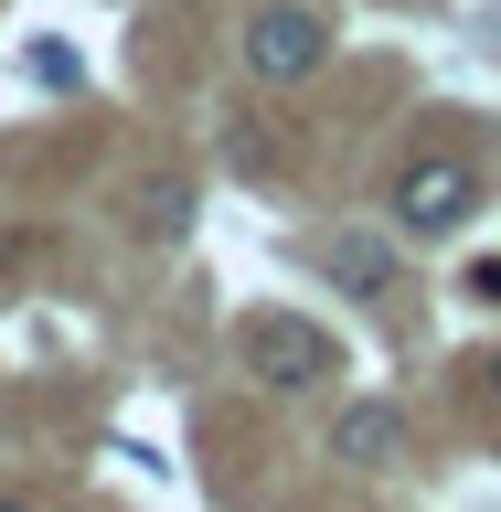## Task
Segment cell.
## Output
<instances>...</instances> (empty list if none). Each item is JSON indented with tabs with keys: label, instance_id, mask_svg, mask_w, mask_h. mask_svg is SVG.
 <instances>
[{
	"label": "cell",
	"instance_id": "6da1fadb",
	"mask_svg": "<svg viewBox=\"0 0 501 512\" xmlns=\"http://www.w3.org/2000/svg\"><path fill=\"white\" fill-rule=\"evenodd\" d=\"M480 214V171L470 160H406V171H395V224H406V235H459V224Z\"/></svg>",
	"mask_w": 501,
	"mask_h": 512
},
{
	"label": "cell",
	"instance_id": "7a4b0ae2",
	"mask_svg": "<svg viewBox=\"0 0 501 512\" xmlns=\"http://www.w3.org/2000/svg\"><path fill=\"white\" fill-rule=\"evenodd\" d=\"M320 54H331V32H320V11H299V0H267V11L246 22V75H267V86L310 75Z\"/></svg>",
	"mask_w": 501,
	"mask_h": 512
},
{
	"label": "cell",
	"instance_id": "3957f363",
	"mask_svg": "<svg viewBox=\"0 0 501 512\" xmlns=\"http://www.w3.org/2000/svg\"><path fill=\"white\" fill-rule=\"evenodd\" d=\"M246 363L267 384H320V374H331V331L299 320V310H256L246 320Z\"/></svg>",
	"mask_w": 501,
	"mask_h": 512
},
{
	"label": "cell",
	"instance_id": "277c9868",
	"mask_svg": "<svg viewBox=\"0 0 501 512\" xmlns=\"http://www.w3.org/2000/svg\"><path fill=\"white\" fill-rule=\"evenodd\" d=\"M331 448H342V459H363V470H384V459L406 448V416H395V406H352L342 427H331Z\"/></svg>",
	"mask_w": 501,
	"mask_h": 512
},
{
	"label": "cell",
	"instance_id": "5b68a950",
	"mask_svg": "<svg viewBox=\"0 0 501 512\" xmlns=\"http://www.w3.org/2000/svg\"><path fill=\"white\" fill-rule=\"evenodd\" d=\"M331 278L342 288H384L395 278V246H384V235H342V246H331Z\"/></svg>",
	"mask_w": 501,
	"mask_h": 512
},
{
	"label": "cell",
	"instance_id": "8992f818",
	"mask_svg": "<svg viewBox=\"0 0 501 512\" xmlns=\"http://www.w3.org/2000/svg\"><path fill=\"white\" fill-rule=\"evenodd\" d=\"M192 224V192L182 182H150V235H182Z\"/></svg>",
	"mask_w": 501,
	"mask_h": 512
},
{
	"label": "cell",
	"instance_id": "52a82bcc",
	"mask_svg": "<svg viewBox=\"0 0 501 512\" xmlns=\"http://www.w3.org/2000/svg\"><path fill=\"white\" fill-rule=\"evenodd\" d=\"M470 299H501V256H480V267H470Z\"/></svg>",
	"mask_w": 501,
	"mask_h": 512
},
{
	"label": "cell",
	"instance_id": "ba28073f",
	"mask_svg": "<svg viewBox=\"0 0 501 512\" xmlns=\"http://www.w3.org/2000/svg\"><path fill=\"white\" fill-rule=\"evenodd\" d=\"M480 384H491V406H501V352H491V363H480Z\"/></svg>",
	"mask_w": 501,
	"mask_h": 512
}]
</instances>
